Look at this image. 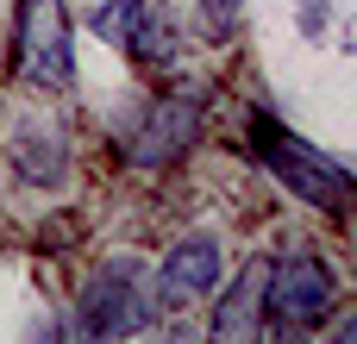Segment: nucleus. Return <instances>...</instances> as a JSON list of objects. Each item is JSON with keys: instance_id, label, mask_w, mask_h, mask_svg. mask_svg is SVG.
Listing matches in <instances>:
<instances>
[{"instance_id": "1", "label": "nucleus", "mask_w": 357, "mask_h": 344, "mask_svg": "<svg viewBox=\"0 0 357 344\" xmlns=\"http://www.w3.org/2000/svg\"><path fill=\"white\" fill-rule=\"evenodd\" d=\"M163 320L157 301V276H144L132 257L107 263L100 276H88V288L75 295V332L82 338H138Z\"/></svg>"}, {"instance_id": "2", "label": "nucleus", "mask_w": 357, "mask_h": 344, "mask_svg": "<svg viewBox=\"0 0 357 344\" xmlns=\"http://www.w3.org/2000/svg\"><path fill=\"white\" fill-rule=\"evenodd\" d=\"M13 69L44 94H63L75 81V25H69L63 0H19L13 6Z\"/></svg>"}, {"instance_id": "3", "label": "nucleus", "mask_w": 357, "mask_h": 344, "mask_svg": "<svg viewBox=\"0 0 357 344\" xmlns=\"http://www.w3.org/2000/svg\"><path fill=\"white\" fill-rule=\"evenodd\" d=\"M251 138H257V157L270 163V175H276L295 201H314V207H326V213H345V201H351V169H345L339 157H326V150L289 138L276 119H257Z\"/></svg>"}, {"instance_id": "4", "label": "nucleus", "mask_w": 357, "mask_h": 344, "mask_svg": "<svg viewBox=\"0 0 357 344\" xmlns=\"http://www.w3.org/2000/svg\"><path fill=\"white\" fill-rule=\"evenodd\" d=\"M339 307V282L314 251H282L264 263V313L276 326H320Z\"/></svg>"}, {"instance_id": "5", "label": "nucleus", "mask_w": 357, "mask_h": 344, "mask_svg": "<svg viewBox=\"0 0 357 344\" xmlns=\"http://www.w3.org/2000/svg\"><path fill=\"white\" fill-rule=\"evenodd\" d=\"M195 138H201V100L195 94H157L138 113L126 157H132V169H169L195 150Z\"/></svg>"}, {"instance_id": "6", "label": "nucleus", "mask_w": 357, "mask_h": 344, "mask_svg": "<svg viewBox=\"0 0 357 344\" xmlns=\"http://www.w3.org/2000/svg\"><path fill=\"white\" fill-rule=\"evenodd\" d=\"M220 269H226L220 238H213V232H188L182 244L163 251V263H157V288H163L169 307H201V301L220 288Z\"/></svg>"}, {"instance_id": "7", "label": "nucleus", "mask_w": 357, "mask_h": 344, "mask_svg": "<svg viewBox=\"0 0 357 344\" xmlns=\"http://www.w3.org/2000/svg\"><path fill=\"white\" fill-rule=\"evenodd\" d=\"M207 332L226 344H245L264 332V263H245L238 276H232V288L213 301V313H207Z\"/></svg>"}, {"instance_id": "8", "label": "nucleus", "mask_w": 357, "mask_h": 344, "mask_svg": "<svg viewBox=\"0 0 357 344\" xmlns=\"http://www.w3.org/2000/svg\"><path fill=\"white\" fill-rule=\"evenodd\" d=\"M6 157H13V169H19L25 182L56 188V182H63V169H69V138H63V125L25 119V125L13 132V144H6Z\"/></svg>"}, {"instance_id": "9", "label": "nucleus", "mask_w": 357, "mask_h": 344, "mask_svg": "<svg viewBox=\"0 0 357 344\" xmlns=\"http://www.w3.org/2000/svg\"><path fill=\"white\" fill-rule=\"evenodd\" d=\"M144 19H151V0H100V6L88 13V31L126 50V44L138 38V25H144Z\"/></svg>"}, {"instance_id": "10", "label": "nucleus", "mask_w": 357, "mask_h": 344, "mask_svg": "<svg viewBox=\"0 0 357 344\" xmlns=\"http://www.w3.org/2000/svg\"><path fill=\"white\" fill-rule=\"evenodd\" d=\"M238 6H245V0H201V6H195V31H201V44H220V38H232V25H238Z\"/></svg>"}]
</instances>
